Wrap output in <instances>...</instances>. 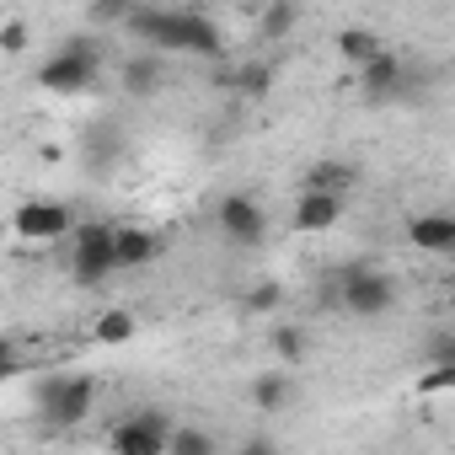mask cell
I'll use <instances>...</instances> for the list:
<instances>
[{
	"label": "cell",
	"mask_w": 455,
	"mask_h": 455,
	"mask_svg": "<svg viewBox=\"0 0 455 455\" xmlns=\"http://www.w3.org/2000/svg\"><path fill=\"white\" fill-rule=\"evenodd\" d=\"M124 33H134L140 44H156V49H172V54H198V60H220L225 54V38L209 17L198 12H156V6H134Z\"/></svg>",
	"instance_id": "cell-1"
},
{
	"label": "cell",
	"mask_w": 455,
	"mask_h": 455,
	"mask_svg": "<svg viewBox=\"0 0 455 455\" xmlns=\"http://www.w3.org/2000/svg\"><path fill=\"white\" fill-rule=\"evenodd\" d=\"M97 65H102L97 44H92V38H70L60 54H49V60L38 65V86H44V92H60V97L92 92V86H97Z\"/></svg>",
	"instance_id": "cell-2"
},
{
	"label": "cell",
	"mask_w": 455,
	"mask_h": 455,
	"mask_svg": "<svg viewBox=\"0 0 455 455\" xmlns=\"http://www.w3.org/2000/svg\"><path fill=\"white\" fill-rule=\"evenodd\" d=\"M92 402H97V380L92 375H49L38 386V407H44L49 434H65V428L86 423Z\"/></svg>",
	"instance_id": "cell-3"
},
{
	"label": "cell",
	"mask_w": 455,
	"mask_h": 455,
	"mask_svg": "<svg viewBox=\"0 0 455 455\" xmlns=\"http://www.w3.org/2000/svg\"><path fill=\"white\" fill-rule=\"evenodd\" d=\"M332 306H343L348 316H386L391 306H396V279L391 274H380V268H364V263H348L343 274H338V300Z\"/></svg>",
	"instance_id": "cell-4"
},
{
	"label": "cell",
	"mask_w": 455,
	"mask_h": 455,
	"mask_svg": "<svg viewBox=\"0 0 455 455\" xmlns=\"http://www.w3.org/2000/svg\"><path fill=\"white\" fill-rule=\"evenodd\" d=\"M70 274L86 290H97L108 274H118V225H81L76 252H70Z\"/></svg>",
	"instance_id": "cell-5"
},
{
	"label": "cell",
	"mask_w": 455,
	"mask_h": 455,
	"mask_svg": "<svg viewBox=\"0 0 455 455\" xmlns=\"http://www.w3.org/2000/svg\"><path fill=\"white\" fill-rule=\"evenodd\" d=\"M172 434H177V423L166 418V412H129V418H118L113 423V434H108V450L113 455H166L172 450Z\"/></svg>",
	"instance_id": "cell-6"
},
{
	"label": "cell",
	"mask_w": 455,
	"mask_h": 455,
	"mask_svg": "<svg viewBox=\"0 0 455 455\" xmlns=\"http://www.w3.org/2000/svg\"><path fill=\"white\" fill-rule=\"evenodd\" d=\"M214 225H220V236L231 247H263V236H268V214L247 193H225L214 204Z\"/></svg>",
	"instance_id": "cell-7"
},
{
	"label": "cell",
	"mask_w": 455,
	"mask_h": 455,
	"mask_svg": "<svg viewBox=\"0 0 455 455\" xmlns=\"http://www.w3.org/2000/svg\"><path fill=\"white\" fill-rule=\"evenodd\" d=\"M70 209L60 204V198H33V204H22L17 209V231L22 236H33V242H54V236H65L70 231Z\"/></svg>",
	"instance_id": "cell-8"
},
{
	"label": "cell",
	"mask_w": 455,
	"mask_h": 455,
	"mask_svg": "<svg viewBox=\"0 0 455 455\" xmlns=\"http://www.w3.org/2000/svg\"><path fill=\"white\" fill-rule=\"evenodd\" d=\"M407 242L428 258H450L455 252V214H412L407 220Z\"/></svg>",
	"instance_id": "cell-9"
},
{
	"label": "cell",
	"mask_w": 455,
	"mask_h": 455,
	"mask_svg": "<svg viewBox=\"0 0 455 455\" xmlns=\"http://www.w3.org/2000/svg\"><path fill=\"white\" fill-rule=\"evenodd\" d=\"M402 86H407V65H402L396 49H386L380 60H370V65L359 70V92H364L370 102H386V97H396Z\"/></svg>",
	"instance_id": "cell-10"
},
{
	"label": "cell",
	"mask_w": 455,
	"mask_h": 455,
	"mask_svg": "<svg viewBox=\"0 0 455 455\" xmlns=\"http://www.w3.org/2000/svg\"><path fill=\"white\" fill-rule=\"evenodd\" d=\"M338 220H343V198L338 193H306L300 188V198H295V231L322 236V231H332Z\"/></svg>",
	"instance_id": "cell-11"
},
{
	"label": "cell",
	"mask_w": 455,
	"mask_h": 455,
	"mask_svg": "<svg viewBox=\"0 0 455 455\" xmlns=\"http://www.w3.org/2000/svg\"><path fill=\"white\" fill-rule=\"evenodd\" d=\"M332 44H338V60H343V65H354V70H364L370 60H380V54H386V38H380L375 28H343Z\"/></svg>",
	"instance_id": "cell-12"
},
{
	"label": "cell",
	"mask_w": 455,
	"mask_h": 455,
	"mask_svg": "<svg viewBox=\"0 0 455 455\" xmlns=\"http://www.w3.org/2000/svg\"><path fill=\"white\" fill-rule=\"evenodd\" d=\"M161 86H166L161 54H129V60H124V92H129V97H156Z\"/></svg>",
	"instance_id": "cell-13"
},
{
	"label": "cell",
	"mask_w": 455,
	"mask_h": 455,
	"mask_svg": "<svg viewBox=\"0 0 455 455\" xmlns=\"http://www.w3.org/2000/svg\"><path fill=\"white\" fill-rule=\"evenodd\" d=\"M247 396H252V407H258V412H284V407L295 402V386H290V375H284V370H263V375L252 380V391H247Z\"/></svg>",
	"instance_id": "cell-14"
},
{
	"label": "cell",
	"mask_w": 455,
	"mask_h": 455,
	"mask_svg": "<svg viewBox=\"0 0 455 455\" xmlns=\"http://www.w3.org/2000/svg\"><path fill=\"white\" fill-rule=\"evenodd\" d=\"M156 252H161V242L145 225H118V268H145V263H156Z\"/></svg>",
	"instance_id": "cell-15"
},
{
	"label": "cell",
	"mask_w": 455,
	"mask_h": 455,
	"mask_svg": "<svg viewBox=\"0 0 455 455\" xmlns=\"http://www.w3.org/2000/svg\"><path fill=\"white\" fill-rule=\"evenodd\" d=\"M354 177L359 172L348 161H316V166H306V193H338L343 198L354 188Z\"/></svg>",
	"instance_id": "cell-16"
},
{
	"label": "cell",
	"mask_w": 455,
	"mask_h": 455,
	"mask_svg": "<svg viewBox=\"0 0 455 455\" xmlns=\"http://www.w3.org/2000/svg\"><path fill=\"white\" fill-rule=\"evenodd\" d=\"M225 86L242 92V97H268V86H274V65H268V60H247V65H236L231 76H225Z\"/></svg>",
	"instance_id": "cell-17"
},
{
	"label": "cell",
	"mask_w": 455,
	"mask_h": 455,
	"mask_svg": "<svg viewBox=\"0 0 455 455\" xmlns=\"http://www.w3.org/2000/svg\"><path fill=\"white\" fill-rule=\"evenodd\" d=\"M300 28V6H263L258 12V44H279Z\"/></svg>",
	"instance_id": "cell-18"
},
{
	"label": "cell",
	"mask_w": 455,
	"mask_h": 455,
	"mask_svg": "<svg viewBox=\"0 0 455 455\" xmlns=\"http://www.w3.org/2000/svg\"><path fill=\"white\" fill-rule=\"evenodd\" d=\"M134 327H140L134 311H129V306H113V311H102V316L92 322V338H97V343H129Z\"/></svg>",
	"instance_id": "cell-19"
},
{
	"label": "cell",
	"mask_w": 455,
	"mask_h": 455,
	"mask_svg": "<svg viewBox=\"0 0 455 455\" xmlns=\"http://www.w3.org/2000/svg\"><path fill=\"white\" fill-rule=\"evenodd\" d=\"M166 455H220V450H214V434H209V428H198V423H177Z\"/></svg>",
	"instance_id": "cell-20"
},
{
	"label": "cell",
	"mask_w": 455,
	"mask_h": 455,
	"mask_svg": "<svg viewBox=\"0 0 455 455\" xmlns=\"http://www.w3.org/2000/svg\"><path fill=\"white\" fill-rule=\"evenodd\" d=\"M268 343H274V354H279L284 364H300V359H306V348H311V343H306V327H274V338H268Z\"/></svg>",
	"instance_id": "cell-21"
},
{
	"label": "cell",
	"mask_w": 455,
	"mask_h": 455,
	"mask_svg": "<svg viewBox=\"0 0 455 455\" xmlns=\"http://www.w3.org/2000/svg\"><path fill=\"white\" fill-rule=\"evenodd\" d=\"M279 306H284V284L263 279V284L247 290V311H263V316H268V311H279Z\"/></svg>",
	"instance_id": "cell-22"
},
{
	"label": "cell",
	"mask_w": 455,
	"mask_h": 455,
	"mask_svg": "<svg viewBox=\"0 0 455 455\" xmlns=\"http://www.w3.org/2000/svg\"><path fill=\"white\" fill-rule=\"evenodd\" d=\"M0 49H6V54H22V49H28V22H22V17H6V22H0Z\"/></svg>",
	"instance_id": "cell-23"
},
{
	"label": "cell",
	"mask_w": 455,
	"mask_h": 455,
	"mask_svg": "<svg viewBox=\"0 0 455 455\" xmlns=\"http://www.w3.org/2000/svg\"><path fill=\"white\" fill-rule=\"evenodd\" d=\"M428 364L455 370V332H434V338H428Z\"/></svg>",
	"instance_id": "cell-24"
},
{
	"label": "cell",
	"mask_w": 455,
	"mask_h": 455,
	"mask_svg": "<svg viewBox=\"0 0 455 455\" xmlns=\"http://www.w3.org/2000/svg\"><path fill=\"white\" fill-rule=\"evenodd\" d=\"M450 386H455V370H444V364L423 370V391H450Z\"/></svg>",
	"instance_id": "cell-25"
},
{
	"label": "cell",
	"mask_w": 455,
	"mask_h": 455,
	"mask_svg": "<svg viewBox=\"0 0 455 455\" xmlns=\"http://www.w3.org/2000/svg\"><path fill=\"white\" fill-rule=\"evenodd\" d=\"M236 455H279V444L268 439V434H252V439H242V450Z\"/></svg>",
	"instance_id": "cell-26"
},
{
	"label": "cell",
	"mask_w": 455,
	"mask_h": 455,
	"mask_svg": "<svg viewBox=\"0 0 455 455\" xmlns=\"http://www.w3.org/2000/svg\"><path fill=\"white\" fill-rule=\"evenodd\" d=\"M450 316H455V284H450Z\"/></svg>",
	"instance_id": "cell-27"
},
{
	"label": "cell",
	"mask_w": 455,
	"mask_h": 455,
	"mask_svg": "<svg viewBox=\"0 0 455 455\" xmlns=\"http://www.w3.org/2000/svg\"><path fill=\"white\" fill-rule=\"evenodd\" d=\"M450 258H455V252H450Z\"/></svg>",
	"instance_id": "cell-28"
}]
</instances>
